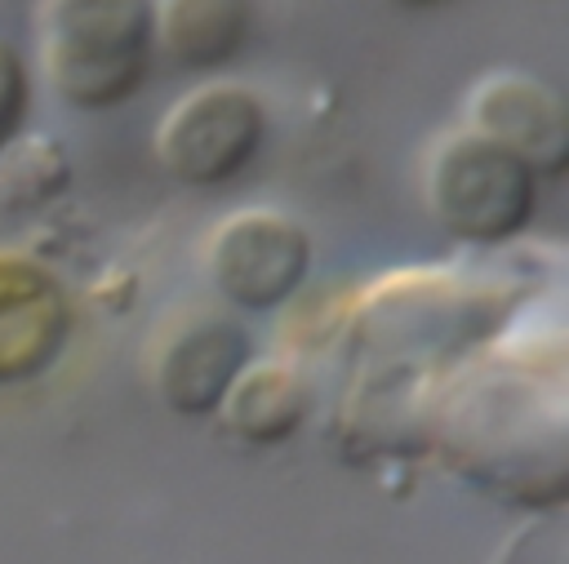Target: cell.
<instances>
[{
	"label": "cell",
	"mask_w": 569,
	"mask_h": 564,
	"mask_svg": "<svg viewBox=\"0 0 569 564\" xmlns=\"http://www.w3.org/2000/svg\"><path fill=\"white\" fill-rule=\"evenodd\" d=\"M36 58L67 107H120L151 67V0H40Z\"/></svg>",
	"instance_id": "cell-1"
},
{
	"label": "cell",
	"mask_w": 569,
	"mask_h": 564,
	"mask_svg": "<svg viewBox=\"0 0 569 564\" xmlns=\"http://www.w3.org/2000/svg\"><path fill=\"white\" fill-rule=\"evenodd\" d=\"M422 204L431 222L467 244H502L520 235L538 209V178L498 142L453 129L422 160Z\"/></svg>",
	"instance_id": "cell-2"
},
{
	"label": "cell",
	"mask_w": 569,
	"mask_h": 564,
	"mask_svg": "<svg viewBox=\"0 0 569 564\" xmlns=\"http://www.w3.org/2000/svg\"><path fill=\"white\" fill-rule=\"evenodd\" d=\"M267 133L262 102L240 80H204L164 107L156 124V160L187 187H218L236 178Z\"/></svg>",
	"instance_id": "cell-3"
},
{
	"label": "cell",
	"mask_w": 569,
	"mask_h": 564,
	"mask_svg": "<svg viewBox=\"0 0 569 564\" xmlns=\"http://www.w3.org/2000/svg\"><path fill=\"white\" fill-rule=\"evenodd\" d=\"M204 266L227 306L276 311L302 289L311 240L280 209H236L209 231Z\"/></svg>",
	"instance_id": "cell-4"
},
{
	"label": "cell",
	"mask_w": 569,
	"mask_h": 564,
	"mask_svg": "<svg viewBox=\"0 0 569 564\" xmlns=\"http://www.w3.org/2000/svg\"><path fill=\"white\" fill-rule=\"evenodd\" d=\"M249 364V333L236 315L209 306H178L160 320L147 346V377L156 400L178 417L218 413L227 386Z\"/></svg>",
	"instance_id": "cell-5"
},
{
	"label": "cell",
	"mask_w": 569,
	"mask_h": 564,
	"mask_svg": "<svg viewBox=\"0 0 569 564\" xmlns=\"http://www.w3.org/2000/svg\"><path fill=\"white\" fill-rule=\"evenodd\" d=\"M467 129L511 151L533 178L569 164V111L551 84L525 71H489L467 93Z\"/></svg>",
	"instance_id": "cell-6"
},
{
	"label": "cell",
	"mask_w": 569,
	"mask_h": 564,
	"mask_svg": "<svg viewBox=\"0 0 569 564\" xmlns=\"http://www.w3.org/2000/svg\"><path fill=\"white\" fill-rule=\"evenodd\" d=\"M71 333V302L49 266L0 249V386L36 377Z\"/></svg>",
	"instance_id": "cell-7"
},
{
	"label": "cell",
	"mask_w": 569,
	"mask_h": 564,
	"mask_svg": "<svg viewBox=\"0 0 569 564\" xmlns=\"http://www.w3.org/2000/svg\"><path fill=\"white\" fill-rule=\"evenodd\" d=\"M307 413H311V386L284 360H249L218 404L222 426L253 449L289 440L307 422Z\"/></svg>",
	"instance_id": "cell-8"
},
{
	"label": "cell",
	"mask_w": 569,
	"mask_h": 564,
	"mask_svg": "<svg viewBox=\"0 0 569 564\" xmlns=\"http://www.w3.org/2000/svg\"><path fill=\"white\" fill-rule=\"evenodd\" d=\"M249 36L244 0H151V49L187 71L222 67Z\"/></svg>",
	"instance_id": "cell-9"
},
{
	"label": "cell",
	"mask_w": 569,
	"mask_h": 564,
	"mask_svg": "<svg viewBox=\"0 0 569 564\" xmlns=\"http://www.w3.org/2000/svg\"><path fill=\"white\" fill-rule=\"evenodd\" d=\"M27 98H31V80L22 58L13 53V44L0 40V151L18 138L22 115H27Z\"/></svg>",
	"instance_id": "cell-10"
},
{
	"label": "cell",
	"mask_w": 569,
	"mask_h": 564,
	"mask_svg": "<svg viewBox=\"0 0 569 564\" xmlns=\"http://www.w3.org/2000/svg\"><path fill=\"white\" fill-rule=\"evenodd\" d=\"M391 4H405V9H422V4H440V0H391Z\"/></svg>",
	"instance_id": "cell-11"
}]
</instances>
